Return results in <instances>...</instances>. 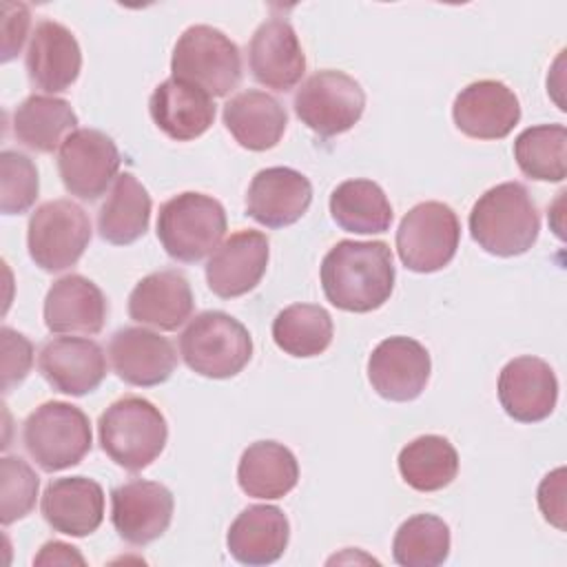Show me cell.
Listing matches in <instances>:
<instances>
[{
	"instance_id": "e0dca14e",
	"label": "cell",
	"mask_w": 567,
	"mask_h": 567,
	"mask_svg": "<svg viewBox=\"0 0 567 567\" xmlns=\"http://www.w3.org/2000/svg\"><path fill=\"white\" fill-rule=\"evenodd\" d=\"M268 237L261 230L233 233L206 261V284L213 295L235 299L257 288L268 268Z\"/></svg>"
},
{
	"instance_id": "5bb4252c",
	"label": "cell",
	"mask_w": 567,
	"mask_h": 567,
	"mask_svg": "<svg viewBox=\"0 0 567 567\" xmlns=\"http://www.w3.org/2000/svg\"><path fill=\"white\" fill-rule=\"evenodd\" d=\"M496 390L501 408L518 423L545 421L558 401V379L551 365L529 354L503 365Z\"/></svg>"
},
{
	"instance_id": "8992f818",
	"label": "cell",
	"mask_w": 567,
	"mask_h": 567,
	"mask_svg": "<svg viewBox=\"0 0 567 567\" xmlns=\"http://www.w3.org/2000/svg\"><path fill=\"white\" fill-rule=\"evenodd\" d=\"M22 443L40 470L49 474L73 467L93 445L89 416L78 405L47 401L27 416Z\"/></svg>"
},
{
	"instance_id": "ac0fdd59",
	"label": "cell",
	"mask_w": 567,
	"mask_h": 567,
	"mask_svg": "<svg viewBox=\"0 0 567 567\" xmlns=\"http://www.w3.org/2000/svg\"><path fill=\"white\" fill-rule=\"evenodd\" d=\"M44 381L69 396H84L104 381L106 357L97 341L84 337H55L38 354Z\"/></svg>"
},
{
	"instance_id": "9c48e42d",
	"label": "cell",
	"mask_w": 567,
	"mask_h": 567,
	"mask_svg": "<svg viewBox=\"0 0 567 567\" xmlns=\"http://www.w3.org/2000/svg\"><path fill=\"white\" fill-rule=\"evenodd\" d=\"M461 241V221L443 202L412 206L396 230V252L412 272H436L445 268Z\"/></svg>"
},
{
	"instance_id": "603a6c76",
	"label": "cell",
	"mask_w": 567,
	"mask_h": 567,
	"mask_svg": "<svg viewBox=\"0 0 567 567\" xmlns=\"http://www.w3.org/2000/svg\"><path fill=\"white\" fill-rule=\"evenodd\" d=\"M215 102L199 86L168 78L155 86L148 113L157 128L175 142H190L204 135L215 122Z\"/></svg>"
},
{
	"instance_id": "d590c367",
	"label": "cell",
	"mask_w": 567,
	"mask_h": 567,
	"mask_svg": "<svg viewBox=\"0 0 567 567\" xmlns=\"http://www.w3.org/2000/svg\"><path fill=\"white\" fill-rule=\"evenodd\" d=\"M40 478L22 456L0 458V520L11 525L33 512Z\"/></svg>"
},
{
	"instance_id": "ffe728a7",
	"label": "cell",
	"mask_w": 567,
	"mask_h": 567,
	"mask_svg": "<svg viewBox=\"0 0 567 567\" xmlns=\"http://www.w3.org/2000/svg\"><path fill=\"white\" fill-rule=\"evenodd\" d=\"M109 361L113 372L128 385L153 388L164 383L175 365L177 352L173 343L148 328H120L109 341Z\"/></svg>"
},
{
	"instance_id": "7c38bea8",
	"label": "cell",
	"mask_w": 567,
	"mask_h": 567,
	"mask_svg": "<svg viewBox=\"0 0 567 567\" xmlns=\"http://www.w3.org/2000/svg\"><path fill=\"white\" fill-rule=\"evenodd\" d=\"M175 501L166 485L133 478L111 492V523L122 540L144 547L157 540L173 520Z\"/></svg>"
},
{
	"instance_id": "4316f807",
	"label": "cell",
	"mask_w": 567,
	"mask_h": 567,
	"mask_svg": "<svg viewBox=\"0 0 567 567\" xmlns=\"http://www.w3.org/2000/svg\"><path fill=\"white\" fill-rule=\"evenodd\" d=\"M224 124L241 148L268 151L279 144L288 126L284 104L266 91L248 89L224 104Z\"/></svg>"
},
{
	"instance_id": "1f68e13d",
	"label": "cell",
	"mask_w": 567,
	"mask_h": 567,
	"mask_svg": "<svg viewBox=\"0 0 567 567\" xmlns=\"http://www.w3.org/2000/svg\"><path fill=\"white\" fill-rule=\"evenodd\" d=\"M401 478L416 492H439L458 474L456 447L439 434H423L410 441L396 458Z\"/></svg>"
},
{
	"instance_id": "7a4b0ae2",
	"label": "cell",
	"mask_w": 567,
	"mask_h": 567,
	"mask_svg": "<svg viewBox=\"0 0 567 567\" xmlns=\"http://www.w3.org/2000/svg\"><path fill=\"white\" fill-rule=\"evenodd\" d=\"M470 235L489 255L527 252L540 233V215L520 182H503L485 190L470 210Z\"/></svg>"
},
{
	"instance_id": "2e32d148",
	"label": "cell",
	"mask_w": 567,
	"mask_h": 567,
	"mask_svg": "<svg viewBox=\"0 0 567 567\" xmlns=\"http://www.w3.org/2000/svg\"><path fill=\"white\" fill-rule=\"evenodd\" d=\"M456 128L474 140H503L520 120L516 93L498 80H478L461 89L452 104Z\"/></svg>"
},
{
	"instance_id": "7402d4cb",
	"label": "cell",
	"mask_w": 567,
	"mask_h": 567,
	"mask_svg": "<svg viewBox=\"0 0 567 567\" xmlns=\"http://www.w3.org/2000/svg\"><path fill=\"white\" fill-rule=\"evenodd\" d=\"M80 69L82 51L75 35L55 20L38 22L27 49L31 84L47 93H62L78 80Z\"/></svg>"
},
{
	"instance_id": "60d3db41",
	"label": "cell",
	"mask_w": 567,
	"mask_h": 567,
	"mask_svg": "<svg viewBox=\"0 0 567 567\" xmlns=\"http://www.w3.org/2000/svg\"><path fill=\"white\" fill-rule=\"evenodd\" d=\"M84 565V556L78 551V547L66 545L62 540H49L42 545L40 554L33 558V565Z\"/></svg>"
},
{
	"instance_id": "83f0119b",
	"label": "cell",
	"mask_w": 567,
	"mask_h": 567,
	"mask_svg": "<svg viewBox=\"0 0 567 567\" xmlns=\"http://www.w3.org/2000/svg\"><path fill=\"white\" fill-rule=\"evenodd\" d=\"M299 481V463L295 454L277 441L250 443L237 465V483L252 498L275 501L295 489Z\"/></svg>"
},
{
	"instance_id": "277c9868",
	"label": "cell",
	"mask_w": 567,
	"mask_h": 567,
	"mask_svg": "<svg viewBox=\"0 0 567 567\" xmlns=\"http://www.w3.org/2000/svg\"><path fill=\"white\" fill-rule=\"evenodd\" d=\"M226 210L219 199L186 190L159 206L157 239L168 257L182 264L202 261L226 235Z\"/></svg>"
},
{
	"instance_id": "f546056e",
	"label": "cell",
	"mask_w": 567,
	"mask_h": 567,
	"mask_svg": "<svg viewBox=\"0 0 567 567\" xmlns=\"http://www.w3.org/2000/svg\"><path fill=\"white\" fill-rule=\"evenodd\" d=\"M75 126V111L55 95H29L13 111V135L35 153H53Z\"/></svg>"
},
{
	"instance_id": "ab89813d",
	"label": "cell",
	"mask_w": 567,
	"mask_h": 567,
	"mask_svg": "<svg viewBox=\"0 0 567 567\" xmlns=\"http://www.w3.org/2000/svg\"><path fill=\"white\" fill-rule=\"evenodd\" d=\"M538 507L547 523L565 529V467L549 472L538 485Z\"/></svg>"
},
{
	"instance_id": "484cf974",
	"label": "cell",
	"mask_w": 567,
	"mask_h": 567,
	"mask_svg": "<svg viewBox=\"0 0 567 567\" xmlns=\"http://www.w3.org/2000/svg\"><path fill=\"white\" fill-rule=\"evenodd\" d=\"M290 523L277 505H250L230 525L226 545L241 565H270L288 547Z\"/></svg>"
},
{
	"instance_id": "d6a6232c",
	"label": "cell",
	"mask_w": 567,
	"mask_h": 567,
	"mask_svg": "<svg viewBox=\"0 0 567 567\" xmlns=\"http://www.w3.org/2000/svg\"><path fill=\"white\" fill-rule=\"evenodd\" d=\"M332 317L317 303H292L272 321V339L277 348L299 359L326 352L332 343Z\"/></svg>"
},
{
	"instance_id": "4fadbf2b",
	"label": "cell",
	"mask_w": 567,
	"mask_h": 567,
	"mask_svg": "<svg viewBox=\"0 0 567 567\" xmlns=\"http://www.w3.org/2000/svg\"><path fill=\"white\" fill-rule=\"evenodd\" d=\"M430 372V352L412 337H388L368 359V381L372 390L394 403H408L421 396Z\"/></svg>"
},
{
	"instance_id": "52a82bcc",
	"label": "cell",
	"mask_w": 567,
	"mask_h": 567,
	"mask_svg": "<svg viewBox=\"0 0 567 567\" xmlns=\"http://www.w3.org/2000/svg\"><path fill=\"white\" fill-rule=\"evenodd\" d=\"M173 78L190 82L210 97H224L241 82L239 47L210 24L188 27L171 58Z\"/></svg>"
},
{
	"instance_id": "d6986e66",
	"label": "cell",
	"mask_w": 567,
	"mask_h": 567,
	"mask_svg": "<svg viewBox=\"0 0 567 567\" xmlns=\"http://www.w3.org/2000/svg\"><path fill=\"white\" fill-rule=\"evenodd\" d=\"M310 204V179L288 166L259 171L246 193V215L266 228H284L299 221Z\"/></svg>"
},
{
	"instance_id": "cb8c5ba5",
	"label": "cell",
	"mask_w": 567,
	"mask_h": 567,
	"mask_svg": "<svg viewBox=\"0 0 567 567\" xmlns=\"http://www.w3.org/2000/svg\"><path fill=\"white\" fill-rule=\"evenodd\" d=\"M109 303L104 292L82 275H64L44 297V323L55 334H97Z\"/></svg>"
},
{
	"instance_id": "3957f363",
	"label": "cell",
	"mask_w": 567,
	"mask_h": 567,
	"mask_svg": "<svg viewBox=\"0 0 567 567\" xmlns=\"http://www.w3.org/2000/svg\"><path fill=\"white\" fill-rule=\"evenodd\" d=\"M104 454L126 472H142L166 447L168 425L148 399L128 394L113 401L97 421Z\"/></svg>"
},
{
	"instance_id": "5b68a950",
	"label": "cell",
	"mask_w": 567,
	"mask_h": 567,
	"mask_svg": "<svg viewBox=\"0 0 567 567\" xmlns=\"http://www.w3.org/2000/svg\"><path fill=\"white\" fill-rule=\"evenodd\" d=\"M184 363L208 379H230L252 359L248 328L221 310L199 312L179 334Z\"/></svg>"
},
{
	"instance_id": "6da1fadb",
	"label": "cell",
	"mask_w": 567,
	"mask_h": 567,
	"mask_svg": "<svg viewBox=\"0 0 567 567\" xmlns=\"http://www.w3.org/2000/svg\"><path fill=\"white\" fill-rule=\"evenodd\" d=\"M326 299L346 312H372L394 290V261L385 241H337L321 261Z\"/></svg>"
},
{
	"instance_id": "30bf717a",
	"label": "cell",
	"mask_w": 567,
	"mask_h": 567,
	"mask_svg": "<svg viewBox=\"0 0 567 567\" xmlns=\"http://www.w3.org/2000/svg\"><path fill=\"white\" fill-rule=\"evenodd\" d=\"M295 113L319 137H334L350 131L363 115L365 91L361 84L334 69L312 73L295 93Z\"/></svg>"
},
{
	"instance_id": "8d00e7d4",
	"label": "cell",
	"mask_w": 567,
	"mask_h": 567,
	"mask_svg": "<svg viewBox=\"0 0 567 567\" xmlns=\"http://www.w3.org/2000/svg\"><path fill=\"white\" fill-rule=\"evenodd\" d=\"M40 190L38 168L31 157L18 151L0 153V208L4 215L27 213Z\"/></svg>"
},
{
	"instance_id": "e575fe53",
	"label": "cell",
	"mask_w": 567,
	"mask_h": 567,
	"mask_svg": "<svg viewBox=\"0 0 567 567\" xmlns=\"http://www.w3.org/2000/svg\"><path fill=\"white\" fill-rule=\"evenodd\" d=\"M450 527L434 514H414L403 520L392 540V558L401 567H436L450 556Z\"/></svg>"
},
{
	"instance_id": "f35d334b",
	"label": "cell",
	"mask_w": 567,
	"mask_h": 567,
	"mask_svg": "<svg viewBox=\"0 0 567 567\" xmlns=\"http://www.w3.org/2000/svg\"><path fill=\"white\" fill-rule=\"evenodd\" d=\"M31 13L22 2H2V62L13 60L29 33Z\"/></svg>"
},
{
	"instance_id": "8fae6325",
	"label": "cell",
	"mask_w": 567,
	"mask_h": 567,
	"mask_svg": "<svg viewBox=\"0 0 567 567\" xmlns=\"http://www.w3.org/2000/svg\"><path fill=\"white\" fill-rule=\"evenodd\" d=\"M115 142L97 128H75L58 151V171L64 188L80 199H97L120 171Z\"/></svg>"
},
{
	"instance_id": "9a60e30c",
	"label": "cell",
	"mask_w": 567,
	"mask_h": 567,
	"mask_svg": "<svg viewBox=\"0 0 567 567\" xmlns=\"http://www.w3.org/2000/svg\"><path fill=\"white\" fill-rule=\"evenodd\" d=\"M252 78L272 91L295 89L306 73V55L292 24L284 18L264 20L248 44Z\"/></svg>"
},
{
	"instance_id": "74e56055",
	"label": "cell",
	"mask_w": 567,
	"mask_h": 567,
	"mask_svg": "<svg viewBox=\"0 0 567 567\" xmlns=\"http://www.w3.org/2000/svg\"><path fill=\"white\" fill-rule=\"evenodd\" d=\"M2 341V390L9 392L11 388L20 385L31 365H33V343L13 328L4 326L0 330Z\"/></svg>"
},
{
	"instance_id": "4dcf8cb0",
	"label": "cell",
	"mask_w": 567,
	"mask_h": 567,
	"mask_svg": "<svg viewBox=\"0 0 567 567\" xmlns=\"http://www.w3.org/2000/svg\"><path fill=\"white\" fill-rule=\"evenodd\" d=\"M330 215L346 233L374 235L392 224V206L383 188L372 179H346L330 195Z\"/></svg>"
},
{
	"instance_id": "44dd1931",
	"label": "cell",
	"mask_w": 567,
	"mask_h": 567,
	"mask_svg": "<svg viewBox=\"0 0 567 567\" xmlns=\"http://www.w3.org/2000/svg\"><path fill=\"white\" fill-rule=\"evenodd\" d=\"M40 509L53 532L84 538L104 520V489L86 476L55 478L47 485Z\"/></svg>"
},
{
	"instance_id": "f1b7e54d",
	"label": "cell",
	"mask_w": 567,
	"mask_h": 567,
	"mask_svg": "<svg viewBox=\"0 0 567 567\" xmlns=\"http://www.w3.org/2000/svg\"><path fill=\"white\" fill-rule=\"evenodd\" d=\"M151 195L133 173H120L97 210V233L113 246L137 241L151 221Z\"/></svg>"
},
{
	"instance_id": "d4e9b609",
	"label": "cell",
	"mask_w": 567,
	"mask_h": 567,
	"mask_svg": "<svg viewBox=\"0 0 567 567\" xmlns=\"http://www.w3.org/2000/svg\"><path fill=\"white\" fill-rule=\"evenodd\" d=\"M195 299L188 279L177 270L142 277L128 295V317L157 330H177L193 315Z\"/></svg>"
},
{
	"instance_id": "ba28073f",
	"label": "cell",
	"mask_w": 567,
	"mask_h": 567,
	"mask_svg": "<svg viewBox=\"0 0 567 567\" xmlns=\"http://www.w3.org/2000/svg\"><path fill=\"white\" fill-rule=\"evenodd\" d=\"M91 241V219L71 199L40 204L27 226L29 257L44 272H60L80 261Z\"/></svg>"
},
{
	"instance_id": "836d02e7",
	"label": "cell",
	"mask_w": 567,
	"mask_h": 567,
	"mask_svg": "<svg viewBox=\"0 0 567 567\" xmlns=\"http://www.w3.org/2000/svg\"><path fill=\"white\" fill-rule=\"evenodd\" d=\"M567 128L563 124H538L518 133L514 159L523 175L536 182H563L567 175Z\"/></svg>"
}]
</instances>
